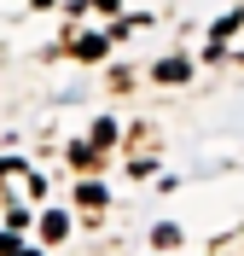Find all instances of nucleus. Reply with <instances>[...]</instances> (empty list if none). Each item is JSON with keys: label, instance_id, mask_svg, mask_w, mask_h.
Returning a JSON list of instances; mask_svg holds the SVG:
<instances>
[{"label": "nucleus", "instance_id": "obj_1", "mask_svg": "<svg viewBox=\"0 0 244 256\" xmlns=\"http://www.w3.org/2000/svg\"><path fill=\"white\" fill-rule=\"evenodd\" d=\"M76 52H81V58H105V35H81Z\"/></svg>", "mask_w": 244, "mask_h": 256}, {"label": "nucleus", "instance_id": "obj_2", "mask_svg": "<svg viewBox=\"0 0 244 256\" xmlns=\"http://www.w3.org/2000/svg\"><path fill=\"white\" fill-rule=\"evenodd\" d=\"M41 233H47V239H64V233H70V222H64V216H58V210H52L47 222H41Z\"/></svg>", "mask_w": 244, "mask_h": 256}, {"label": "nucleus", "instance_id": "obj_3", "mask_svg": "<svg viewBox=\"0 0 244 256\" xmlns=\"http://www.w3.org/2000/svg\"><path fill=\"white\" fill-rule=\"evenodd\" d=\"M157 76H163V82H180V76H186V64H180V58H163Z\"/></svg>", "mask_w": 244, "mask_h": 256}, {"label": "nucleus", "instance_id": "obj_4", "mask_svg": "<svg viewBox=\"0 0 244 256\" xmlns=\"http://www.w3.org/2000/svg\"><path fill=\"white\" fill-rule=\"evenodd\" d=\"M12 256H35V250H12Z\"/></svg>", "mask_w": 244, "mask_h": 256}]
</instances>
